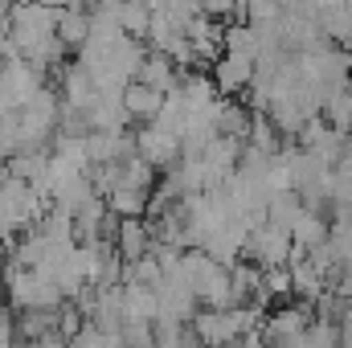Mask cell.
I'll list each match as a JSON object with an SVG mask.
<instances>
[{
    "instance_id": "7",
    "label": "cell",
    "mask_w": 352,
    "mask_h": 348,
    "mask_svg": "<svg viewBox=\"0 0 352 348\" xmlns=\"http://www.w3.org/2000/svg\"><path fill=\"white\" fill-rule=\"evenodd\" d=\"M291 238H295L299 250H320V246L332 242V226H328V217H324L320 209H307V205H303V213H299L295 226H291Z\"/></svg>"
},
{
    "instance_id": "9",
    "label": "cell",
    "mask_w": 352,
    "mask_h": 348,
    "mask_svg": "<svg viewBox=\"0 0 352 348\" xmlns=\"http://www.w3.org/2000/svg\"><path fill=\"white\" fill-rule=\"evenodd\" d=\"M90 25H94V17L87 8H58V37H62L66 50H82L87 45Z\"/></svg>"
},
{
    "instance_id": "6",
    "label": "cell",
    "mask_w": 352,
    "mask_h": 348,
    "mask_svg": "<svg viewBox=\"0 0 352 348\" xmlns=\"http://www.w3.org/2000/svg\"><path fill=\"white\" fill-rule=\"evenodd\" d=\"M311 324H316V320H311V312H307V307H283V312H274V316L263 324V336L278 348V345L299 340Z\"/></svg>"
},
{
    "instance_id": "10",
    "label": "cell",
    "mask_w": 352,
    "mask_h": 348,
    "mask_svg": "<svg viewBox=\"0 0 352 348\" xmlns=\"http://www.w3.org/2000/svg\"><path fill=\"white\" fill-rule=\"evenodd\" d=\"M320 119H324L328 127H336V131L352 135V83L324 94V111H320Z\"/></svg>"
},
{
    "instance_id": "4",
    "label": "cell",
    "mask_w": 352,
    "mask_h": 348,
    "mask_svg": "<svg viewBox=\"0 0 352 348\" xmlns=\"http://www.w3.org/2000/svg\"><path fill=\"white\" fill-rule=\"evenodd\" d=\"M135 156H144L156 173H173L176 164H180V156H184V148H180V140L168 135L164 127L148 123L144 131H135Z\"/></svg>"
},
{
    "instance_id": "1",
    "label": "cell",
    "mask_w": 352,
    "mask_h": 348,
    "mask_svg": "<svg viewBox=\"0 0 352 348\" xmlns=\"http://www.w3.org/2000/svg\"><path fill=\"white\" fill-rule=\"evenodd\" d=\"M50 209H54V201L37 184L16 180V176L0 180V234L4 238H21V234L37 230Z\"/></svg>"
},
{
    "instance_id": "12",
    "label": "cell",
    "mask_w": 352,
    "mask_h": 348,
    "mask_svg": "<svg viewBox=\"0 0 352 348\" xmlns=\"http://www.w3.org/2000/svg\"><path fill=\"white\" fill-rule=\"evenodd\" d=\"M0 328H8V316H4V307H0Z\"/></svg>"
},
{
    "instance_id": "5",
    "label": "cell",
    "mask_w": 352,
    "mask_h": 348,
    "mask_svg": "<svg viewBox=\"0 0 352 348\" xmlns=\"http://www.w3.org/2000/svg\"><path fill=\"white\" fill-rule=\"evenodd\" d=\"M254 74H258V62H250V58H234V54H221V58L213 62V83H217V90H221L226 98H234V94L250 90Z\"/></svg>"
},
{
    "instance_id": "3",
    "label": "cell",
    "mask_w": 352,
    "mask_h": 348,
    "mask_svg": "<svg viewBox=\"0 0 352 348\" xmlns=\"http://www.w3.org/2000/svg\"><path fill=\"white\" fill-rule=\"evenodd\" d=\"M246 254H250V262H258L263 270L291 266L295 238H291V230H283V226H274V221H263V226L250 230V238H246Z\"/></svg>"
},
{
    "instance_id": "11",
    "label": "cell",
    "mask_w": 352,
    "mask_h": 348,
    "mask_svg": "<svg viewBox=\"0 0 352 348\" xmlns=\"http://www.w3.org/2000/svg\"><path fill=\"white\" fill-rule=\"evenodd\" d=\"M8 111H12V102H8V94H4V87H0V119H4Z\"/></svg>"
},
{
    "instance_id": "8",
    "label": "cell",
    "mask_w": 352,
    "mask_h": 348,
    "mask_svg": "<svg viewBox=\"0 0 352 348\" xmlns=\"http://www.w3.org/2000/svg\"><path fill=\"white\" fill-rule=\"evenodd\" d=\"M164 98H168L164 90L148 87V83H140V78H135V83H127V90H123V107H127V115H131V119H148V123L160 115Z\"/></svg>"
},
{
    "instance_id": "2",
    "label": "cell",
    "mask_w": 352,
    "mask_h": 348,
    "mask_svg": "<svg viewBox=\"0 0 352 348\" xmlns=\"http://www.w3.org/2000/svg\"><path fill=\"white\" fill-rule=\"evenodd\" d=\"M4 291L12 299L16 312H41V307H62L66 295L58 287V279L41 266H16L8 259V270H4Z\"/></svg>"
}]
</instances>
